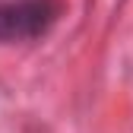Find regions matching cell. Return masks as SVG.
<instances>
[{
	"label": "cell",
	"mask_w": 133,
	"mask_h": 133,
	"mask_svg": "<svg viewBox=\"0 0 133 133\" xmlns=\"http://www.w3.org/2000/svg\"><path fill=\"white\" fill-rule=\"evenodd\" d=\"M60 3L57 0H16V3H0V41H32L41 38L48 29L57 22Z\"/></svg>",
	"instance_id": "obj_1"
}]
</instances>
